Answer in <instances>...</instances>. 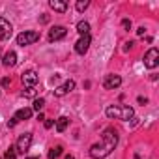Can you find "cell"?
<instances>
[{
	"mask_svg": "<svg viewBox=\"0 0 159 159\" xmlns=\"http://www.w3.org/2000/svg\"><path fill=\"white\" fill-rule=\"evenodd\" d=\"M116 144H118V133H116V129H114V127H107V129L103 131V135H101V142L92 144V148H90V157H94V159H103V157H107V155L116 148Z\"/></svg>",
	"mask_w": 159,
	"mask_h": 159,
	"instance_id": "obj_1",
	"label": "cell"
},
{
	"mask_svg": "<svg viewBox=\"0 0 159 159\" xmlns=\"http://www.w3.org/2000/svg\"><path fill=\"white\" fill-rule=\"evenodd\" d=\"M38 39H39V32H36V30H26V32H21V34L17 36V45H21V47L32 45V43H36Z\"/></svg>",
	"mask_w": 159,
	"mask_h": 159,
	"instance_id": "obj_2",
	"label": "cell"
},
{
	"mask_svg": "<svg viewBox=\"0 0 159 159\" xmlns=\"http://www.w3.org/2000/svg\"><path fill=\"white\" fill-rule=\"evenodd\" d=\"M157 64H159V51H157L155 47H152V49L144 54V66H146L148 69H155Z\"/></svg>",
	"mask_w": 159,
	"mask_h": 159,
	"instance_id": "obj_3",
	"label": "cell"
},
{
	"mask_svg": "<svg viewBox=\"0 0 159 159\" xmlns=\"http://www.w3.org/2000/svg\"><path fill=\"white\" fill-rule=\"evenodd\" d=\"M21 79H23V84H25L26 88H34V86L39 83V75H38L34 69H28V71H25Z\"/></svg>",
	"mask_w": 159,
	"mask_h": 159,
	"instance_id": "obj_4",
	"label": "cell"
},
{
	"mask_svg": "<svg viewBox=\"0 0 159 159\" xmlns=\"http://www.w3.org/2000/svg\"><path fill=\"white\" fill-rule=\"evenodd\" d=\"M30 146H32V133H23V135L19 137L15 148H17L21 153H26V152L30 150Z\"/></svg>",
	"mask_w": 159,
	"mask_h": 159,
	"instance_id": "obj_5",
	"label": "cell"
},
{
	"mask_svg": "<svg viewBox=\"0 0 159 159\" xmlns=\"http://www.w3.org/2000/svg\"><path fill=\"white\" fill-rule=\"evenodd\" d=\"M122 84V77L120 75H107L105 77V81H103V86H105V90H116L118 86Z\"/></svg>",
	"mask_w": 159,
	"mask_h": 159,
	"instance_id": "obj_6",
	"label": "cell"
},
{
	"mask_svg": "<svg viewBox=\"0 0 159 159\" xmlns=\"http://www.w3.org/2000/svg\"><path fill=\"white\" fill-rule=\"evenodd\" d=\"M90 43H92L90 36H81V39L75 43V52L77 54H86V51L90 49Z\"/></svg>",
	"mask_w": 159,
	"mask_h": 159,
	"instance_id": "obj_7",
	"label": "cell"
},
{
	"mask_svg": "<svg viewBox=\"0 0 159 159\" xmlns=\"http://www.w3.org/2000/svg\"><path fill=\"white\" fill-rule=\"evenodd\" d=\"M11 32H13V28H11L10 21H6L4 17H0V41L10 39L11 38Z\"/></svg>",
	"mask_w": 159,
	"mask_h": 159,
	"instance_id": "obj_8",
	"label": "cell"
},
{
	"mask_svg": "<svg viewBox=\"0 0 159 159\" xmlns=\"http://www.w3.org/2000/svg\"><path fill=\"white\" fill-rule=\"evenodd\" d=\"M75 90V81H71V79H69V81H66L62 86H58L56 90H54V96L56 98H64L66 94H69V92H73Z\"/></svg>",
	"mask_w": 159,
	"mask_h": 159,
	"instance_id": "obj_9",
	"label": "cell"
},
{
	"mask_svg": "<svg viewBox=\"0 0 159 159\" xmlns=\"http://www.w3.org/2000/svg\"><path fill=\"white\" fill-rule=\"evenodd\" d=\"M67 34L66 26H52L49 30V41H58V39H64Z\"/></svg>",
	"mask_w": 159,
	"mask_h": 159,
	"instance_id": "obj_10",
	"label": "cell"
},
{
	"mask_svg": "<svg viewBox=\"0 0 159 159\" xmlns=\"http://www.w3.org/2000/svg\"><path fill=\"white\" fill-rule=\"evenodd\" d=\"M32 112H34V111H32L30 107H23V109H19V111L15 112L13 118H15L17 122H21V120H30V118H32Z\"/></svg>",
	"mask_w": 159,
	"mask_h": 159,
	"instance_id": "obj_11",
	"label": "cell"
},
{
	"mask_svg": "<svg viewBox=\"0 0 159 159\" xmlns=\"http://www.w3.org/2000/svg\"><path fill=\"white\" fill-rule=\"evenodd\" d=\"M2 64H4L6 67H13V66L17 64V52H15V51H8V52L4 54Z\"/></svg>",
	"mask_w": 159,
	"mask_h": 159,
	"instance_id": "obj_12",
	"label": "cell"
},
{
	"mask_svg": "<svg viewBox=\"0 0 159 159\" xmlns=\"http://www.w3.org/2000/svg\"><path fill=\"white\" fill-rule=\"evenodd\" d=\"M49 6L58 11V13H66L67 11V2H62V0H49Z\"/></svg>",
	"mask_w": 159,
	"mask_h": 159,
	"instance_id": "obj_13",
	"label": "cell"
},
{
	"mask_svg": "<svg viewBox=\"0 0 159 159\" xmlns=\"http://www.w3.org/2000/svg\"><path fill=\"white\" fill-rule=\"evenodd\" d=\"M105 114H107V118H118L120 120V116H122V107H114V105H111V107H107L105 109Z\"/></svg>",
	"mask_w": 159,
	"mask_h": 159,
	"instance_id": "obj_14",
	"label": "cell"
},
{
	"mask_svg": "<svg viewBox=\"0 0 159 159\" xmlns=\"http://www.w3.org/2000/svg\"><path fill=\"white\" fill-rule=\"evenodd\" d=\"M133 116H135V111H133V107H129V105L122 107V116H120V120L127 122V120H131Z\"/></svg>",
	"mask_w": 159,
	"mask_h": 159,
	"instance_id": "obj_15",
	"label": "cell"
},
{
	"mask_svg": "<svg viewBox=\"0 0 159 159\" xmlns=\"http://www.w3.org/2000/svg\"><path fill=\"white\" fill-rule=\"evenodd\" d=\"M67 125H69V118H67V116H60V118L56 120V131H58V133L66 131Z\"/></svg>",
	"mask_w": 159,
	"mask_h": 159,
	"instance_id": "obj_16",
	"label": "cell"
},
{
	"mask_svg": "<svg viewBox=\"0 0 159 159\" xmlns=\"http://www.w3.org/2000/svg\"><path fill=\"white\" fill-rule=\"evenodd\" d=\"M77 32L81 34V36H90V25L86 21H81L77 25Z\"/></svg>",
	"mask_w": 159,
	"mask_h": 159,
	"instance_id": "obj_17",
	"label": "cell"
},
{
	"mask_svg": "<svg viewBox=\"0 0 159 159\" xmlns=\"http://www.w3.org/2000/svg\"><path fill=\"white\" fill-rule=\"evenodd\" d=\"M60 155H62V146H54V148H51V150H49L47 159H58Z\"/></svg>",
	"mask_w": 159,
	"mask_h": 159,
	"instance_id": "obj_18",
	"label": "cell"
},
{
	"mask_svg": "<svg viewBox=\"0 0 159 159\" xmlns=\"http://www.w3.org/2000/svg\"><path fill=\"white\" fill-rule=\"evenodd\" d=\"M45 107V99L43 98H38V99H34V105H32V111H38V112H41V109Z\"/></svg>",
	"mask_w": 159,
	"mask_h": 159,
	"instance_id": "obj_19",
	"label": "cell"
},
{
	"mask_svg": "<svg viewBox=\"0 0 159 159\" xmlns=\"http://www.w3.org/2000/svg\"><path fill=\"white\" fill-rule=\"evenodd\" d=\"M4 159H17V148L15 146H10L4 153Z\"/></svg>",
	"mask_w": 159,
	"mask_h": 159,
	"instance_id": "obj_20",
	"label": "cell"
},
{
	"mask_svg": "<svg viewBox=\"0 0 159 159\" xmlns=\"http://www.w3.org/2000/svg\"><path fill=\"white\" fill-rule=\"evenodd\" d=\"M90 6V2H88V0H79V2L75 4V8H77V11H84L86 8Z\"/></svg>",
	"mask_w": 159,
	"mask_h": 159,
	"instance_id": "obj_21",
	"label": "cell"
},
{
	"mask_svg": "<svg viewBox=\"0 0 159 159\" xmlns=\"http://www.w3.org/2000/svg\"><path fill=\"white\" fill-rule=\"evenodd\" d=\"M34 94H36V90H34V88H26V90H23V92H21V96H23V98H32Z\"/></svg>",
	"mask_w": 159,
	"mask_h": 159,
	"instance_id": "obj_22",
	"label": "cell"
},
{
	"mask_svg": "<svg viewBox=\"0 0 159 159\" xmlns=\"http://www.w3.org/2000/svg\"><path fill=\"white\" fill-rule=\"evenodd\" d=\"M122 26H124L125 30H131V21H129V19H124V21H122Z\"/></svg>",
	"mask_w": 159,
	"mask_h": 159,
	"instance_id": "obj_23",
	"label": "cell"
},
{
	"mask_svg": "<svg viewBox=\"0 0 159 159\" xmlns=\"http://www.w3.org/2000/svg\"><path fill=\"white\" fill-rule=\"evenodd\" d=\"M10 83H11V81H10V79H8V77H4V79H2V81H0V84H2L4 88H8V86H10Z\"/></svg>",
	"mask_w": 159,
	"mask_h": 159,
	"instance_id": "obj_24",
	"label": "cell"
},
{
	"mask_svg": "<svg viewBox=\"0 0 159 159\" xmlns=\"http://www.w3.org/2000/svg\"><path fill=\"white\" fill-rule=\"evenodd\" d=\"M137 101H139L140 105H146V103H148V99H146V98H142V96H139V98H137Z\"/></svg>",
	"mask_w": 159,
	"mask_h": 159,
	"instance_id": "obj_25",
	"label": "cell"
},
{
	"mask_svg": "<svg viewBox=\"0 0 159 159\" xmlns=\"http://www.w3.org/2000/svg\"><path fill=\"white\" fill-rule=\"evenodd\" d=\"M15 125H17V120H15V118L8 120V127H15Z\"/></svg>",
	"mask_w": 159,
	"mask_h": 159,
	"instance_id": "obj_26",
	"label": "cell"
},
{
	"mask_svg": "<svg viewBox=\"0 0 159 159\" xmlns=\"http://www.w3.org/2000/svg\"><path fill=\"white\" fill-rule=\"evenodd\" d=\"M52 125H54V122H52V120H45V127H47V129H51Z\"/></svg>",
	"mask_w": 159,
	"mask_h": 159,
	"instance_id": "obj_27",
	"label": "cell"
},
{
	"mask_svg": "<svg viewBox=\"0 0 159 159\" xmlns=\"http://www.w3.org/2000/svg\"><path fill=\"white\" fill-rule=\"evenodd\" d=\"M144 32H146V28H144V26H140V28L137 30V34H139V36H144Z\"/></svg>",
	"mask_w": 159,
	"mask_h": 159,
	"instance_id": "obj_28",
	"label": "cell"
},
{
	"mask_svg": "<svg viewBox=\"0 0 159 159\" xmlns=\"http://www.w3.org/2000/svg\"><path fill=\"white\" fill-rule=\"evenodd\" d=\"M41 23H49V15H43L41 17Z\"/></svg>",
	"mask_w": 159,
	"mask_h": 159,
	"instance_id": "obj_29",
	"label": "cell"
},
{
	"mask_svg": "<svg viewBox=\"0 0 159 159\" xmlns=\"http://www.w3.org/2000/svg\"><path fill=\"white\" fill-rule=\"evenodd\" d=\"M66 159H73V155H66Z\"/></svg>",
	"mask_w": 159,
	"mask_h": 159,
	"instance_id": "obj_30",
	"label": "cell"
},
{
	"mask_svg": "<svg viewBox=\"0 0 159 159\" xmlns=\"http://www.w3.org/2000/svg\"><path fill=\"white\" fill-rule=\"evenodd\" d=\"M28 159H39V157H28Z\"/></svg>",
	"mask_w": 159,
	"mask_h": 159,
	"instance_id": "obj_31",
	"label": "cell"
}]
</instances>
